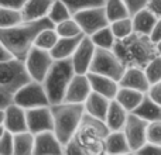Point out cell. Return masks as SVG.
Segmentation results:
<instances>
[{
    "label": "cell",
    "instance_id": "836d02e7",
    "mask_svg": "<svg viewBox=\"0 0 161 155\" xmlns=\"http://www.w3.org/2000/svg\"><path fill=\"white\" fill-rule=\"evenodd\" d=\"M54 28L57 30L59 37H76V35H79V34H83L79 24H78V21H76L74 17L55 24Z\"/></svg>",
    "mask_w": 161,
    "mask_h": 155
},
{
    "label": "cell",
    "instance_id": "44dd1931",
    "mask_svg": "<svg viewBox=\"0 0 161 155\" xmlns=\"http://www.w3.org/2000/svg\"><path fill=\"white\" fill-rule=\"evenodd\" d=\"M53 3L54 0H27L21 8L24 21H34L47 17Z\"/></svg>",
    "mask_w": 161,
    "mask_h": 155
},
{
    "label": "cell",
    "instance_id": "8d00e7d4",
    "mask_svg": "<svg viewBox=\"0 0 161 155\" xmlns=\"http://www.w3.org/2000/svg\"><path fill=\"white\" fill-rule=\"evenodd\" d=\"M147 141L161 145V120L150 121L147 126Z\"/></svg>",
    "mask_w": 161,
    "mask_h": 155
},
{
    "label": "cell",
    "instance_id": "5b68a950",
    "mask_svg": "<svg viewBox=\"0 0 161 155\" xmlns=\"http://www.w3.org/2000/svg\"><path fill=\"white\" fill-rule=\"evenodd\" d=\"M30 80L31 78L25 69L24 61L14 56L6 61H0V86L14 93Z\"/></svg>",
    "mask_w": 161,
    "mask_h": 155
},
{
    "label": "cell",
    "instance_id": "d4e9b609",
    "mask_svg": "<svg viewBox=\"0 0 161 155\" xmlns=\"http://www.w3.org/2000/svg\"><path fill=\"white\" fill-rule=\"evenodd\" d=\"M130 113H134L136 116L142 117V119L150 121H156V120H161V106L158 103H156L147 93L144 94L143 100L140 102V104L134 109Z\"/></svg>",
    "mask_w": 161,
    "mask_h": 155
},
{
    "label": "cell",
    "instance_id": "f907efd6",
    "mask_svg": "<svg viewBox=\"0 0 161 155\" xmlns=\"http://www.w3.org/2000/svg\"><path fill=\"white\" fill-rule=\"evenodd\" d=\"M4 130H6V128H4V126H3V124H0V137L3 136V133H4Z\"/></svg>",
    "mask_w": 161,
    "mask_h": 155
},
{
    "label": "cell",
    "instance_id": "7a4b0ae2",
    "mask_svg": "<svg viewBox=\"0 0 161 155\" xmlns=\"http://www.w3.org/2000/svg\"><path fill=\"white\" fill-rule=\"evenodd\" d=\"M113 51L126 68H144L154 56L158 55L156 44L151 41L150 37L139 33H131L126 38L116 40Z\"/></svg>",
    "mask_w": 161,
    "mask_h": 155
},
{
    "label": "cell",
    "instance_id": "ee69618b",
    "mask_svg": "<svg viewBox=\"0 0 161 155\" xmlns=\"http://www.w3.org/2000/svg\"><path fill=\"white\" fill-rule=\"evenodd\" d=\"M27 0H0V6L2 7H8V8H17L21 10L24 7Z\"/></svg>",
    "mask_w": 161,
    "mask_h": 155
},
{
    "label": "cell",
    "instance_id": "e0dca14e",
    "mask_svg": "<svg viewBox=\"0 0 161 155\" xmlns=\"http://www.w3.org/2000/svg\"><path fill=\"white\" fill-rule=\"evenodd\" d=\"M119 85L125 86V88H131L140 90L143 93H147L148 88H150V82H148L146 72L143 68L139 67H127L125 69V73L119 79Z\"/></svg>",
    "mask_w": 161,
    "mask_h": 155
},
{
    "label": "cell",
    "instance_id": "f546056e",
    "mask_svg": "<svg viewBox=\"0 0 161 155\" xmlns=\"http://www.w3.org/2000/svg\"><path fill=\"white\" fill-rule=\"evenodd\" d=\"M91 37V40L93 41L95 47L97 48H105V50H113L116 38H114L113 33L110 30V24L108 27H103L100 30H97L96 33H93Z\"/></svg>",
    "mask_w": 161,
    "mask_h": 155
},
{
    "label": "cell",
    "instance_id": "4dcf8cb0",
    "mask_svg": "<svg viewBox=\"0 0 161 155\" xmlns=\"http://www.w3.org/2000/svg\"><path fill=\"white\" fill-rule=\"evenodd\" d=\"M24 21L21 10L0 6V28H8Z\"/></svg>",
    "mask_w": 161,
    "mask_h": 155
},
{
    "label": "cell",
    "instance_id": "7c38bea8",
    "mask_svg": "<svg viewBox=\"0 0 161 155\" xmlns=\"http://www.w3.org/2000/svg\"><path fill=\"white\" fill-rule=\"evenodd\" d=\"M95 47L93 41L91 40L89 35H83L82 41L79 42L78 48L75 50V52L71 56V61H72L75 73H88L89 68H91L92 59L95 55Z\"/></svg>",
    "mask_w": 161,
    "mask_h": 155
},
{
    "label": "cell",
    "instance_id": "4fadbf2b",
    "mask_svg": "<svg viewBox=\"0 0 161 155\" xmlns=\"http://www.w3.org/2000/svg\"><path fill=\"white\" fill-rule=\"evenodd\" d=\"M92 92V86L86 73H75L65 90L64 102L83 103Z\"/></svg>",
    "mask_w": 161,
    "mask_h": 155
},
{
    "label": "cell",
    "instance_id": "d590c367",
    "mask_svg": "<svg viewBox=\"0 0 161 155\" xmlns=\"http://www.w3.org/2000/svg\"><path fill=\"white\" fill-rule=\"evenodd\" d=\"M62 2L68 6V8H69V11L72 13V16L75 13H78V11L83 10V8L105 4V0H62Z\"/></svg>",
    "mask_w": 161,
    "mask_h": 155
},
{
    "label": "cell",
    "instance_id": "d6a6232c",
    "mask_svg": "<svg viewBox=\"0 0 161 155\" xmlns=\"http://www.w3.org/2000/svg\"><path fill=\"white\" fill-rule=\"evenodd\" d=\"M48 19L53 21V24H58V23L64 21L67 19H71L72 17V13L69 11L68 6L65 4L62 0H54L53 6H51L50 11H48Z\"/></svg>",
    "mask_w": 161,
    "mask_h": 155
},
{
    "label": "cell",
    "instance_id": "83f0119b",
    "mask_svg": "<svg viewBox=\"0 0 161 155\" xmlns=\"http://www.w3.org/2000/svg\"><path fill=\"white\" fill-rule=\"evenodd\" d=\"M103 6H105L108 20L110 23L131 16L125 0H105V4Z\"/></svg>",
    "mask_w": 161,
    "mask_h": 155
},
{
    "label": "cell",
    "instance_id": "7dc6e473",
    "mask_svg": "<svg viewBox=\"0 0 161 155\" xmlns=\"http://www.w3.org/2000/svg\"><path fill=\"white\" fill-rule=\"evenodd\" d=\"M10 58H13V55H11L7 48L0 42V61H6V59H10Z\"/></svg>",
    "mask_w": 161,
    "mask_h": 155
},
{
    "label": "cell",
    "instance_id": "74e56055",
    "mask_svg": "<svg viewBox=\"0 0 161 155\" xmlns=\"http://www.w3.org/2000/svg\"><path fill=\"white\" fill-rule=\"evenodd\" d=\"M13 151H14L13 133L4 130L3 136L0 137V155H13Z\"/></svg>",
    "mask_w": 161,
    "mask_h": 155
},
{
    "label": "cell",
    "instance_id": "3957f363",
    "mask_svg": "<svg viewBox=\"0 0 161 155\" xmlns=\"http://www.w3.org/2000/svg\"><path fill=\"white\" fill-rule=\"evenodd\" d=\"M54 119V133L62 142H68L79 127L80 119L85 113L83 103H68L61 102L57 104H51Z\"/></svg>",
    "mask_w": 161,
    "mask_h": 155
},
{
    "label": "cell",
    "instance_id": "f35d334b",
    "mask_svg": "<svg viewBox=\"0 0 161 155\" xmlns=\"http://www.w3.org/2000/svg\"><path fill=\"white\" fill-rule=\"evenodd\" d=\"M64 154H67V155H85L83 154L82 147H80V144L78 142V140H76L75 137H72L69 141L64 144Z\"/></svg>",
    "mask_w": 161,
    "mask_h": 155
},
{
    "label": "cell",
    "instance_id": "d6986e66",
    "mask_svg": "<svg viewBox=\"0 0 161 155\" xmlns=\"http://www.w3.org/2000/svg\"><path fill=\"white\" fill-rule=\"evenodd\" d=\"M109 104H110V99H108L106 96L97 93V92H91V94L88 96V99L83 102V107H85V113L91 114V116L100 119L105 121L106 113H108Z\"/></svg>",
    "mask_w": 161,
    "mask_h": 155
},
{
    "label": "cell",
    "instance_id": "b9f144b4",
    "mask_svg": "<svg viewBox=\"0 0 161 155\" xmlns=\"http://www.w3.org/2000/svg\"><path fill=\"white\" fill-rule=\"evenodd\" d=\"M147 94L154 100V102L158 103L161 106V80H158V82H156V83H151L150 88H148Z\"/></svg>",
    "mask_w": 161,
    "mask_h": 155
},
{
    "label": "cell",
    "instance_id": "f6af8a7d",
    "mask_svg": "<svg viewBox=\"0 0 161 155\" xmlns=\"http://www.w3.org/2000/svg\"><path fill=\"white\" fill-rule=\"evenodd\" d=\"M148 37L151 38V41H153L154 44H157L158 41H161V19L157 20V23L154 24L153 30H151V33Z\"/></svg>",
    "mask_w": 161,
    "mask_h": 155
},
{
    "label": "cell",
    "instance_id": "2e32d148",
    "mask_svg": "<svg viewBox=\"0 0 161 155\" xmlns=\"http://www.w3.org/2000/svg\"><path fill=\"white\" fill-rule=\"evenodd\" d=\"M109 128L106 123L100 119L91 116L88 113H83L82 119H80L79 127L76 130L75 136L78 137H99V138H105L109 134Z\"/></svg>",
    "mask_w": 161,
    "mask_h": 155
},
{
    "label": "cell",
    "instance_id": "52a82bcc",
    "mask_svg": "<svg viewBox=\"0 0 161 155\" xmlns=\"http://www.w3.org/2000/svg\"><path fill=\"white\" fill-rule=\"evenodd\" d=\"M14 103L25 110L40 106H51L42 82H37L33 79L14 92Z\"/></svg>",
    "mask_w": 161,
    "mask_h": 155
},
{
    "label": "cell",
    "instance_id": "9c48e42d",
    "mask_svg": "<svg viewBox=\"0 0 161 155\" xmlns=\"http://www.w3.org/2000/svg\"><path fill=\"white\" fill-rule=\"evenodd\" d=\"M72 17L78 21L80 30H82V33L85 35H92L97 30L108 27L110 24V21L108 20V16H106V10L103 4L83 8V10L75 13Z\"/></svg>",
    "mask_w": 161,
    "mask_h": 155
},
{
    "label": "cell",
    "instance_id": "c3c4849f",
    "mask_svg": "<svg viewBox=\"0 0 161 155\" xmlns=\"http://www.w3.org/2000/svg\"><path fill=\"white\" fill-rule=\"evenodd\" d=\"M156 48H157V54H158V55L161 56V41H158L156 44Z\"/></svg>",
    "mask_w": 161,
    "mask_h": 155
},
{
    "label": "cell",
    "instance_id": "5bb4252c",
    "mask_svg": "<svg viewBox=\"0 0 161 155\" xmlns=\"http://www.w3.org/2000/svg\"><path fill=\"white\" fill-rule=\"evenodd\" d=\"M34 155H61L64 154V145L54 131H42L34 134Z\"/></svg>",
    "mask_w": 161,
    "mask_h": 155
},
{
    "label": "cell",
    "instance_id": "60d3db41",
    "mask_svg": "<svg viewBox=\"0 0 161 155\" xmlns=\"http://www.w3.org/2000/svg\"><path fill=\"white\" fill-rule=\"evenodd\" d=\"M11 103H14V93L0 86V110H4Z\"/></svg>",
    "mask_w": 161,
    "mask_h": 155
},
{
    "label": "cell",
    "instance_id": "7402d4cb",
    "mask_svg": "<svg viewBox=\"0 0 161 155\" xmlns=\"http://www.w3.org/2000/svg\"><path fill=\"white\" fill-rule=\"evenodd\" d=\"M85 34H79L76 37H59L57 44L54 45V48L50 51L54 59H65L71 58L72 54L75 52V50L78 48L79 42L82 41Z\"/></svg>",
    "mask_w": 161,
    "mask_h": 155
},
{
    "label": "cell",
    "instance_id": "277c9868",
    "mask_svg": "<svg viewBox=\"0 0 161 155\" xmlns=\"http://www.w3.org/2000/svg\"><path fill=\"white\" fill-rule=\"evenodd\" d=\"M74 75H75V69H74L71 58L54 61L47 76L42 80V86L47 92V96L50 99L51 104L64 102L65 90H67Z\"/></svg>",
    "mask_w": 161,
    "mask_h": 155
},
{
    "label": "cell",
    "instance_id": "ac0fdd59",
    "mask_svg": "<svg viewBox=\"0 0 161 155\" xmlns=\"http://www.w3.org/2000/svg\"><path fill=\"white\" fill-rule=\"evenodd\" d=\"M91 82L92 90L97 92V93L106 96L108 99H114L117 90H119V82L113 78H109L106 75H100V73H95V72H88L86 73Z\"/></svg>",
    "mask_w": 161,
    "mask_h": 155
},
{
    "label": "cell",
    "instance_id": "bcb514c9",
    "mask_svg": "<svg viewBox=\"0 0 161 155\" xmlns=\"http://www.w3.org/2000/svg\"><path fill=\"white\" fill-rule=\"evenodd\" d=\"M146 7L153 14H156L158 19H161V0H148Z\"/></svg>",
    "mask_w": 161,
    "mask_h": 155
},
{
    "label": "cell",
    "instance_id": "ffe728a7",
    "mask_svg": "<svg viewBox=\"0 0 161 155\" xmlns=\"http://www.w3.org/2000/svg\"><path fill=\"white\" fill-rule=\"evenodd\" d=\"M127 116H129V111L117 100L112 99L108 109V113H106L105 123L110 131H120L125 128Z\"/></svg>",
    "mask_w": 161,
    "mask_h": 155
},
{
    "label": "cell",
    "instance_id": "cb8c5ba5",
    "mask_svg": "<svg viewBox=\"0 0 161 155\" xmlns=\"http://www.w3.org/2000/svg\"><path fill=\"white\" fill-rule=\"evenodd\" d=\"M131 20H133L134 33L150 35L151 30H153L154 24L157 23L158 17L151 13L147 7H143L139 11H136L134 14H131Z\"/></svg>",
    "mask_w": 161,
    "mask_h": 155
},
{
    "label": "cell",
    "instance_id": "30bf717a",
    "mask_svg": "<svg viewBox=\"0 0 161 155\" xmlns=\"http://www.w3.org/2000/svg\"><path fill=\"white\" fill-rule=\"evenodd\" d=\"M147 126H148L147 120L136 116L134 113H129L123 133H125L126 138H127L131 154H136V151L143 144L147 142Z\"/></svg>",
    "mask_w": 161,
    "mask_h": 155
},
{
    "label": "cell",
    "instance_id": "484cf974",
    "mask_svg": "<svg viewBox=\"0 0 161 155\" xmlns=\"http://www.w3.org/2000/svg\"><path fill=\"white\" fill-rule=\"evenodd\" d=\"M144 94L146 93H143V92H140V90H136V89L119 86V90H117L116 96H114V100H117V102L130 113V111H133L134 109L140 104V102L143 100Z\"/></svg>",
    "mask_w": 161,
    "mask_h": 155
},
{
    "label": "cell",
    "instance_id": "603a6c76",
    "mask_svg": "<svg viewBox=\"0 0 161 155\" xmlns=\"http://www.w3.org/2000/svg\"><path fill=\"white\" fill-rule=\"evenodd\" d=\"M105 154L117 155V154H131L123 130L120 131H109L105 137Z\"/></svg>",
    "mask_w": 161,
    "mask_h": 155
},
{
    "label": "cell",
    "instance_id": "ba28073f",
    "mask_svg": "<svg viewBox=\"0 0 161 155\" xmlns=\"http://www.w3.org/2000/svg\"><path fill=\"white\" fill-rule=\"evenodd\" d=\"M54 61L55 59L53 58L50 51L41 50V48L33 45V48L28 51L24 59V65L31 79L37 80V82H42L44 78L47 76L51 65L54 64Z\"/></svg>",
    "mask_w": 161,
    "mask_h": 155
},
{
    "label": "cell",
    "instance_id": "1f68e13d",
    "mask_svg": "<svg viewBox=\"0 0 161 155\" xmlns=\"http://www.w3.org/2000/svg\"><path fill=\"white\" fill-rule=\"evenodd\" d=\"M110 30H112V33H113V35L116 40H122V38H126L127 35H130L131 33H134L131 16L116 20V21H112Z\"/></svg>",
    "mask_w": 161,
    "mask_h": 155
},
{
    "label": "cell",
    "instance_id": "6da1fadb",
    "mask_svg": "<svg viewBox=\"0 0 161 155\" xmlns=\"http://www.w3.org/2000/svg\"><path fill=\"white\" fill-rule=\"evenodd\" d=\"M47 27H54L48 17L34 21H23L8 28H0V42L14 58L24 61L28 51L33 48L37 34Z\"/></svg>",
    "mask_w": 161,
    "mask_h": 155
},
{
    "label": "cell",
    "instance_id": "f1b7e54d",
    "mask_svg": "<svg viewBox=\"0 0 161 155\" xmlns=\"http://www.w3.org/2000/svg\"><path fill=\"white\" fill-rule=\"evenodd\" d=\"M58 38H59V35H58L55 28L47 27V28H42V30L37 34L36 40H34V45L41 48V50L51 51L54 48V45L57 44Z\"/></svg>",
    "mask_w": 161,
    "mask_h": 155
},
{
    "label": "cell",
    "instance_id": "ab89813d",
    "mask_svg": "<svg viewBox=\"0 0 161 155\" xmlns=\"http://www.w3.org/2000/svg\"><path fill=\"white\" fill-rule=\"evenodd\" d=\"M136 154L139 155H161V145L153 144V142H146L143 144L139 150L136 151Z\"/></svg>",
    "mask_w": 161,
    "mask_h": 155
},
{
    "label": "cell",
    "instance_id": "e575fe53",
    "mask_svg": "<svg viewBox=\"0 0 161 155\" xmlns=\"http://www.w3.org/2000/svg\"><path fill=\"white\" fill-rule=\"evenodd\" d=\"M143 69H144L146 76H147L150 85L161 80V56L156 55Z\"/></svg>",
    "mask_w": 161,
    "mask_h": 155
},
{
    "label": "cell",
    "instance_id": "4316f807",
    "mask_svg": "<svg viewBox=\"0 0 161 155\" xmlns=\"http://www.w3.org/2000/svg\"><path fill=\"white\" fill-rule=\"evenodd\" d=\"M13 155H31L34 151V134L31 131H21L13 134Z\"/></svg>",
    "mask_w": 161,
    "mask_h": 155
},
{
    "label": "cell",
    "instance_id": "7bdbcfd3",
    "mask_svg": "<svg viewBox=\"0 0 161 155\" xmlns=\"http://www.w3.org/2000/svg\"><path fill=\"white\" fill-rule=\"evenodd\" d=\"M126 4H127L129 10H130V14H134L136 11H139L140 8L146 7L148 0H125Z\"/></svg>",
    "mask_w": 161,
    "mask_h": 155
},
{
    "label": "cell",
    "instance_id": "8992f818",
    "mask_svg": "<svg viewBox=\"0 0 161 155\" xmlns=\"http://www.w3.org/2000/svg\"><path fill=\"white\" fill-rule=\"evenodd\" d=\"M125 69L126 67L123 65V62L120 61V58L116 55L113 50H105V48L96 47L89 72L106 75L119 82V79L125 73Z\"/></svg>",
    "mask_w": 161,
    "mask_h": 155
},
{
    "label": "cell",
    "instance_id": "8fae6325",
    "mask_svg": "<svg viewBox=\"0 0 161 155\" xmlns=\"http://www.w3.org/2000/svg\"><path fill=\"white\" fill-rule=\"evenodd\" d=\"M27 116V130L33 134L42 131H54V119L51 106H40L25 110Z\"/></svg>",
    "mask_w": 161,
    "mask_h": 155
},
{
    "label": "cell",
    "instance_id": "681fc988",
    "mask_svg": "<svg viewBox=\"0 0 161 155\" xmlns=\"http://www.w3.org/2000/svg\"><path fill=\"white\" fill-rule=\"evenodd\" d=\"M3 120H4V110H0V124H3Z\"/></svg>",
    "mask_w": 161,
    "mask_h": 155
},
{
    "label": "cell",
    "instance_id": "9a60e30c",
    "mask_svg": "<svg viewBox=\"0 0 161 155\" xmlns=\"http://www.w3.org/2000/svg\"><path fill=\"white\" fill-rule=\"evenodd\" d=\"M3 126L7 131L16 134L21 131H27V116H25V109L21 106L11 103L10 106L4 109V120Z\"/></svg>",
    "mask_w": 161,
    "mask_h": 155
}]
</instances>
